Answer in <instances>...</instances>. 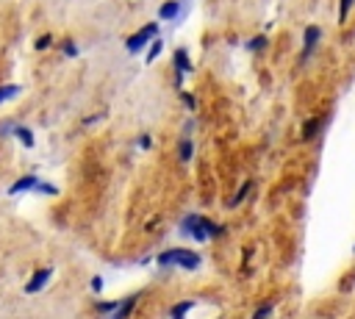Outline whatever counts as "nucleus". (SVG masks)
<instances>
[{"label":"nucleus","instance_id":"nucleus-1","mask_svg":"<svg viewBox=\"0 0 355 319\" xmlns=\"http://www.w3.org/2000/svg\"><path fill=\"white\" fill-rule=\"evenodd\" d=\"M181 230H183L186 236H192V239H197V241L217 239L220 233H225L222 225H217V222L208 220V217H200V214H189L186 220L181 222Z\"/></svg>","mask_w":355,"mask_h":319},{"label":"nucleus","instance_id":"nucleus-2","mask_svg":"<svg viewBox=\"0 0 355 319\" xmlns=\"http://www.w3.org/2000/svg\"><path fill=\"white\" fill-rule=\"evenodd\" d=\"M153 33H156V37H158V25H156V22H147V25L141 28L139 33H133V37L128 39V50H131V53L141 50V47H145V42H147V39L153 37Z\"/></svg>","mask_w":355,"mask_h":319},{"label":"nucleus","instance_id":"nucleus-3","mask_svg":"<svg viewBox=\"0 0 355 319\" xmlns=\"http://www.w3.org/2000/svg\"><path fill=\"white\" fill-rule=\"evenodd\" d=\"M50 275H53V269H50V267L39 269V272L31 277V283H25V292H28V294H37L39 289H45V283L50 280Z\"/></svg>","mask_w":355,"mask_h":319},{"label":"nucleus","instance_id":"nucleus-4","mask_svg":"<svg viewBox=\"0 0 355 319\" xmlns=\"http://www.w3.org/2000/svg\"><path fill=\"white\" fill-rule=\"evenodd\" d=\"M136 303H139V294H133V297H128V300H122L120 303V308L111 314V319H128L133 314V308H136Z\"/></svg>","mask_w":355,"mask_h":319},{"label":"nucleus","instance_id":"nucleus-5","mask_svg":"<svg viewBox=\"0 0 355 319\" xmlns=\"http://www.w3.org/2000/svg\"><path fill=\"white\" fill-rule=\"evenodd\" d=\"M183 247H178V250H167V253H161V256L156 258L158 264H161V267H172V264H181V258H183Z\"/></svg>","mask_w":355,"mask_h":319},{"label":"nucleus","instance_id":"nucleus-6","mask_svg":"<svg viewBox=\"0 0 355 319\" xmlns=\"http://www.w3.org/2000/svg\"><path fill=\"white\" fill-rule=\"evenodd\" d=\"M319 33H322V31H319V25H311L308 31H305V47H303V58H308V53L313 50V45L319 42Z\"/></svg>","mask_w":355,"mask_h":319},{"label":"nucleus","instance_id":"nucleus-7","mask_svg":"<svg viewBox=\"0 0 355 319\" xmlns=\"http://www.w3.org/2000/svg\"><path fill=\"white\" fill-rule=\"evenodd\" d=\"M37 186H39V181L33 178V175H25V178H20L14 186L9 189V192H11V194H20V192H28V189H37Z\"/></svg>","mask_w":355,"mask_h":319},{"label":"nucleus","instance_id":"nucleus-8","mask_svg":"<svg viewBox=\"0 0 355 319\" xmlns=\"http://www.w3.org/2000/svg\"><path fill=\"white\" fill-rule=\"evenodd\" d=\"M175 69H178V75H183V73H189L192 69V64H189V56H186V50H175Z\"/></svg>","mask_w":355,"mask_h":319},{"label":"nucleus","instance_id":"nucleus-9","mask_svg":"<svg viewBox=\"0 0 355 319\" xmlns=\"http://www.w3.org/2000/svg\"><path fill=\"white\" fill-rule=\"evenodd\" d=\"M178 11H181V3H178V0H167V3L161 6V11H158V14H161V20H175Z\"/></svg>","mask_w":355,"mask_h":319},{"label":"nucleus","instance_id":"nucleus-10","mask_svg":"<svg viewBox=\"0 0 355 319\" xmlns=\"http://www.w3.org/2000/svg\"><path fill=\"white\" fill-rule=\"evenodd\" d=\"M178 267H183V269H197V267H200V256H197V253H192V250H186Z\"/></svg>","mask_w":355,"mask_h":319},{"label":"nucleus","instance_id":"nucleus-11","mask_svg":"<svg viewBox=\"0 0 355 319\" xmlns=\"http://www.w3.org/2000/svg\"><path fill=\"white\" fill-rule=\"evenodd\" d=\"M194 308V300H183V303H178L172 308V319H186V314Z\"/></svg>","mask_w":355,"mask_h":319},{"label":"nucleus","instance_id":"nucleus-12","mask_svg":"<svg viewBox=\"0 0 355 319\" xmlns=\"http://www.w3.org/2000/svg\"><path fill=\"white\" fill-rule=\"evenodd\" d=\"M14 133H17V139H20L25 147H33V136H31V131H25V128H14Z\"/></svg>","mask_w":355,"mask_h":319},{"label":"nucleus","instance_id":"nucleus-13","mask_svg":"<svg viewBox=\"0 0 355 319\" xmlns=\"http://www.w3.org/2000/svg\"><path fill=\"white\" fill-rule=\"evenodd\" d=\"M192 153H194V145L189 139H183L181 141V161H189V158H192Z\"/></svg>","mask_w":355,"mask_h":319},{"label":"nucleus","instance_id":"nucleus-14","mask_svg":"<svg viewBox=\"0 0 355 319\" xmlns=\"http://www.w3.org/2000/svg\"><path fill=\"white\" fill-rule=\"evenodd\" d=\"M250 186H253V183H244V186H241V189H239V194H236V197H233V200H230V205H239V203H241V200H244V197H247V192H250Z\"/></svg>","mask_w":355,"mask_h":319},{"label":"nucleus","instance_id":"nucleus-15","mask_svg":"<svg viewBox=\"0 0 355 319\" xmlns=\"http://www.w3.org/2000/svg\"><path fill=\"white\" fill-rule=\"evenodd\" d=\"M17 92H20L17 86H0V103H3V100H9V97H14Z\"/></svg>","mask_w":355,"mask_h":319},{"label":"nucleus","instance_id":"nucleus-16","mask_svg":"<svg viewBox=\"0 0 355 319\" xmlns=\"http://www.w3.org/2000/svg\"><path fill=\"white\" fill-rule=\"evenodd\" d=\"M316 131H319V120H311L308 125H305V133H303V136L311 139V136H316Z\"/></svg>","mask_w":355,"mask_h":319},{"label":"nucleus","instance_id":"nucleus-17","mask_svg":"<svg viewBox=\"0 0 355 319\" xmlns=\"http://www.w3.org/2000/svg\"><path fill=\"white\" fill-rule=\"evenodd\" d=\"M264 45H266V37H256V39H250V42H247V50H261Z\"/></svg>","mask_w":355,"mask_h":319},{"label":"nucleus","instance_id":"nucleus-18","mask_svg":"<svg viewBox=\"0 0 355 319\" xmlns=\"http://www.w3.org/2000/svg\"><path fill=\"white\" fill-rule=\"evenodd\" d=\"M161 47H164V42H161V39H156V42H153V47H150V53H147V61H153V58L161 53Z\"/></svg>","mask_w":355,"mask_h":319},{"label":"nucleus","instance_id":"nucleus-19","mask_svg":"<svg viewBox=\"0 0 355 319\" xmlns=\"http://www.w3.org/2000/svg\"><path fill=\"white\" fill-rule=\"evenodd\" d=\"M350 6H352V0H341V9H339V20L341 22H344L347 14H350Z\"/></svg>","mask_w":355,"mask_h":319},{"label":"nucleus","instance_id":"nucleus-20","mask_svg":"<svg viewBox=\"0 0 355 319\" xmlns=\"http://www.w3.org/2000/svg\"><path fill=\"white\" fill-rule=\"evenodd\" d=\"M269 314H272V303H266V305H261V308L256 311V316H253V319H266Z\"/></svg>","mask_w":355,"mask_h":319},{"label":"nucleus","instance_id":"nucleus-21","mask_svg":"<svg viewBox=\"0 0 355 319\" xmlns=\"http://www.w3.org/2000/svg\"><path fill=\"white\" fill-rule=\"evenodd\" d=\"M64 53H67V56H78V47H75L73 42H67L64 45Z\"/></svg>","mask_w":355,"mask_h":319},{"label":"nucleus","instance_id":"nucleus-22","mask_svg":"<svg viewBox=\"0 0 355 319\" xmlns=\"http://www.w3.org/2000/svg\"><path fill=\"white\" fill-rule=\"evenodd\" d=\"M92 289H94V292H100V289H103V277H92Z\"/></svg>","mask_w":355,"mask_h":319}]
</instances>
